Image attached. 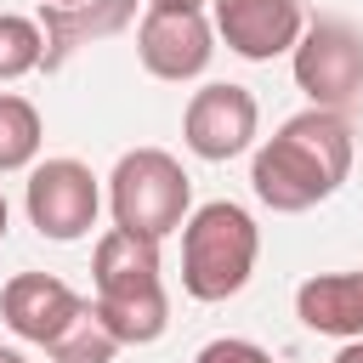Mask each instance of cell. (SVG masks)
I'll return each mask as SVG.
<instances>
[{"label":"cell","instance_id":"6da1fadb","mask_svg":"<svg viewBox=\"0 0 363 363\" xmlns=\"http://www.w3.org/2000/svg\"><path fill=\"white\" fill-rule=\"evenodd\" d=\"M346 170H352V125L329 108H306L255 147L250 187L267 210L301 216V210L323 204L329 193H340Z\"/></svg>","mask_w":363,"mask_h":363},{"label":"cell","instance_id":"7a4b0ae2","mask_svg":"<svg viewBox=\"0 0 363 363\" xmlns=\"http://www.w3.org/2000/svg\"><path fill=\"white\" fill-rule=\"evenodd\" d=\"M91 278H96V318L119 335V346H147L164 335L170 323V295L159 278V244L125 227H108L96 238L91 255Z\"/></svg>","mask_w":363,"mask_h":363},{"label":"cell","instance_id":"3957f363","mask_svg":"<svg viewBox=\"0 0 363 363\" xmlns=\"http://www.w3.org/2000/svg\"><path fill=\"white\" fill-rule=\"evenodd\" d=\"M261 255V227L244 204H199L182 227V289L193 301H233Z\"/></svg>","mask_w":363,"mask_h":363},{"label":"cell","instance_id":"277c9868","mask_svg":"<svg viewBox=\"0 0 363 363\" xmlns=\"http://www.w3.org/2000/svg\"><path fill=\"white\" fill-rule=\"evenodd\" d=\"M187 204H193V182H187L182 159H170L164 147H130V153H119V164L108 176L113 227L164 244L176 227H187Z\"/></svg>","mask_w":363,"mask_h":363},{"label":"cell","instance_id":"5b68a950","mask_svg":"<svg viewBox=\"0 0 363 363\" xmlns=\"http://www.w3.org/2000/svg\"><path fill=\"white\" fill-rule=\"evenodd\" d=\"M289 68H295V91H306L312 108H352L363 96V28L340 23V17H323V23H306L301 45L289 51Z\"/></svg>","mask_w":363,"mask_h":363},{"label":"cell","instance_id":"8992f818","mask_svg":"<svg viewBox=\"0 0 363 363\" xmlns=\"http://www.w3.org/2000/svg\"><path fill=\"white\" fill-rule=\"evenodd\" d=\"M28 221L40 227V238L51 244H74L96 227V210H102V187L91 176V164L79 159H45L28 170Z\"/></svg>","mask_w":363,"mask_h":363},{"label":"cell","instance_id":"52a82bcc","mask_svg":"<svg viewBox=\"0 0 363 363\" xmlns=\"http://www.w3.org/2000/svg\"><path fill=\"white\" fill-rule=\"evenodd\" d=\"M255 130H261V108L250 96V85H233V79H210L187 96V113H182V142L221 164V159H238L255 147Z\"/></svg>","mask_w":363,"mask_h":363},{"label":"cell","instance_id":"ba28073f","mask_svg":"<svg viewBox=\"0 0 363 363\" xmlns=\"http://www.w3.org/2000/svg\"><path fill=\"white\" fill-rule=\"evenodd\" d=\"M210 23L216 40H227V51L244 62H272L306 34L301 0H210Z\"/></svg>","mask_w":363,"mask_h":363},{"label":"cell","instance_id":"9c48e42d","mask_svg":"<svg viewBox=\"0 0 363 363\" xmlns=\"http://www.w3.org/2000/svg\"><path fill=\"white\" fill-rule=\"evenodd\" d=\"M136 57L153 79H199L216 57V23L204 11H147L136 23Z\"/></svg>","mask_w":363,"mask_h":363},{"label":"cell","instance_id":"30bf717a","mask_svg":"<svg viewBox=\"0 0 363 363\" xmlns=\"http://www.w3.org/2000/svg\"><path fill=\"white\" fill-rule=\"evenodd\" d=\"M85 312V301L62 284V278H51V272H17V278H6V289H0V318H6V329L17 335V340H28V346H57L62 335H68V323Z\"/></svg>","mask_w":363,"mask_h":363},{"label":"cell","instance_id":"8fae6325","mask_svg":"<svg viewBox=\"0 0 363 363\" xmlns=\"http://www.w3.org/2000/svg\"><path fill=\"white\" fill-rule=\"evenodd\" d=\"M136 23V0H85V6H45L40 34H45V68H62L79 45L113 40Z\"/></svg>","mask_w":363,"mask_h":363},{"label":"cell","instance_id":"7c38bea8","mask_svg":"<svg viewBox=\"0 0 363 363\" xmlns=\"http://www.w3.org/2000/svg\"><path fill=\"white\" fill-rule=\"evenodd\" d=\"M295 318L312 335L363 340V272H312L295 289Z\"/></svg>","mask_w":363,"mask_h":363},{"label":"cell","instance_id":"4fadbf2b","mask_svg":"<svg viewBox=\"0 0 363 363\" xmlns=\"http://www.w3.org/2000/svg\"><path fill=\"white\" fill-rule=\"evenodd\" d=\"M40 142H45V125H40V108L17 91H0V176L6 170H28L40 159Z\"/></svg>","mask_w":363,"mask_h":363},{"label":"cell","instance_id":"5bb4252c","mask_svg":"<svg viewBox=\"0 0 363 363\" xmlns=\"http://www.w3.org/2000/svg\"><path fill=\"white\" fill-rule=\"evenodd\" d=\"M51 357H57V363H113V357H119V335H113V329L96 318V306L85 301V312L68 323V335L51 346Z\"/></svg>","mask_w":363,"mask_h":363},{"label":"cell","instance_id":"9a60e30c","mask_svg":"<svg viewBox=\"0 0 363 363\" xmlns=\"http://www.w3.org/2000/svg\"><path fill=\"white\" fill-rule=\"evenodd\" d=\"M45 68V34L34 17H17V11H0V79H23Z\"/></svg>","mask_w":363,"mask_h":363},{"label":"cell","instance_id":"2e32d148","mask_svg":"<svg viewBox=\"0 0 363 363\" xmlns=\"http://www.w3.org/2000/svg\"><path fill=\"white\" fill-rule=\"evenodd\" d=\"M193 363H272V352H267V346H255V340L221 335V340L199 346V357H193Z\"/></svg>","mask_w":363,"mask_h":363},{"label":"cell","instance_id":"e0dca14e","mask_svg":"<svg viewBox=\"0 0 363 363\" xmlns=\"http://www.w3.org/2000/svg\"><path fill=\"white\" fill-rule=\"evenodd\" d=\"M147 11H204V0H147Z\"/></svg>","mask_w":363,"mask_h":363},{"label":"cell","instance_id":"ac0fdd59","mask_svg":"<svg viewBox=\"0 0 363 363\" xmlns=\"http://www.w3.org/2000/svg\"><path fill=\"white\" fill-rule=\"evenodd\" d=\"M329 363H363V340H340V352Z\"/></svg>","mask_w":363,"mask_h":363},{"label":"cell","instance_id":"d6986e66","mask_svg":"<svg viewBox=\"0 0 363 363\" xmlns=\"http://www.w3.org/2000/svg\"><path fill=\"white\" fill-rule=\"evenodd\" d=\"M6 227H11V204H6V193H0V244H6Z\"/></svg>","mask_w":363,"mask_h":363},{"label":"cell","instance_id":"ffe728a7","mask_svg":"<svg viewBox=\"0 0 363 363\" xmlns=\"http://www.w3.org/2000/svg\"><path fill=\"white\" fill-rule=\"evenodd\" d=\"M0 363H28L23 352H11V346H0Z\"/></svg>","mask_w":363,"mask_h":363},{"label":"cell","instance_id":"44dd1931","mask_svg":"<svg viewBox=\"0 0 363 363\" xmlns=\"http://www.w3.org/2000/svg\"><path fill=\"white\" fill-rule=\"evenodd\" d=\"M45 6H85V0H45Z\"/></svg>","mask_w":363,"mask_h":363}]
</instances>
